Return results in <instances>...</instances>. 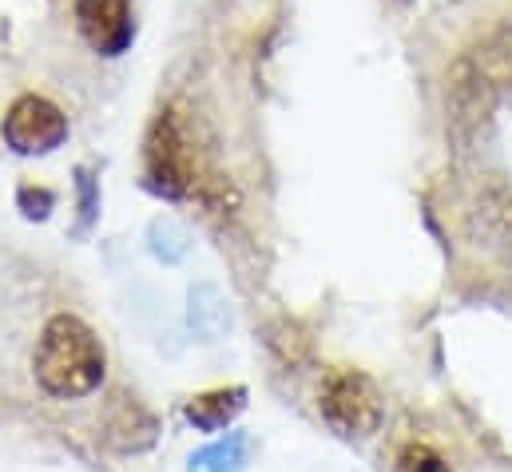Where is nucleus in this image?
Returning a JSON list of instances; mask_svg holds the SVG:
<instances>
[{"label": "nucleus", "instance_id": "nucleus-1", "mask_svg": "<svg viewBox=\"0 0 512 472\" xmlns=\"http://www.w3.org/2000/svg\"><path fill=\"white\" fill-rule=\"evenodd\" d=\"M36 381L52 397H84L104 377V350L100 338L72 314H56L36 346Z\"/></svg>", "mask_w": 512, "mask_h": 472}, {"label": "nucleus", "instance_id": "nucleus-2", "mask_svg": "<svg viewBox=\"0 0 512 472\" xmlns=\"http://www.w3.org/2000/svg\"><path fill=\"white\" fill-rule=\"evenodd\" d=\"M322 417L342 437H366L382 425V393L366 373L338 369L322 385Z\"/></svg>", "mask_w": 512, "mask_h": 472}, {"label": "nucleus", "instance_id": "nucleus-3", "mask_svg": "<svg viewBox=\"0 0 512 472\" xmlns=\"http://www.w3.org/2000/svg\"><path fill=\"white\" fill-rule=\"evenodd\" d=\"M64 139H68V119L44 96H20L4 116V143L20 155H48Z\"/></svg>", "mask_w": 512, "mask_h": 472}, {"label": "nucleus", "instance_id": "nucleus-4", "mask_svg": "<svg viewBox=\"0 0 512 472\" xmlns=\"http://www.w3.org/2000/svg\"><path fill=\"white\" fill-rule=\"evenodd\" d=\"M147 175L159 191L183 195L191 187V155L179 135V123L171 116H159L147 135Z\"/></svg>", "mask_w": 512, "mask_h": 472}, {"label": "nucleus", "instance_id": "nucleus-5", "mask_svg": "<svg viewBox=\"0 0 512 472\" xmlns=\"http://www.w3.org/2000/svg\"><path fill=\"white\" fill-rule=\"evenodd\" d=\"M76 24H80L84 40L104 56H120L131 44L128 0H80L76 4Z\"/></svg>", "mask_w": 512, "mask_h": 472}, {"label": "nucleus", "instance_id": "nucleus-6", "mask_svg": "<svg viewBox=\"0 0 512 472\" xmlns=\"http://www.w3.org/2000/svg\"><path fill=\"white\" fill-rule=\"evenodd\" d=\"M243 397H247L243 389H215V393H203V397H195V401L187 405V421L199 425V429H207V433L227 429V425L243 413V405H247Z\"/></svg>", "mask_w": 512, "mask_h": 472}, {"label": "nucleus", "instance_id": "nucleus-7", "mask_svg": "<svg viewBox=\"0 0 512 472\" xmlns=\"http://www.w3.org/2000/svg\"><path fill=\"white\" fill-rule=\"evenodd\" d=\"M397 472H449V465L429 449V445H405L397 457Z\"/></svg>", "mask_w": 512, "mask_h": 472}]
</instances>
